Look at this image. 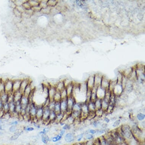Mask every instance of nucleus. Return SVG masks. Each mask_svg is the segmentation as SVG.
Segmentation results:
<instances>
[{
  "label": "nucleus",
  "mask_w": 145,
  "mask_h": 145,
  "mask_svg": "<svg viewBox=\"0 0 145 145\" xmlns=\"http://www.w3.org/2000/svg\"><path fill=\"white\" fill-rule=\"evenodd\" d=\"M119 132L128 145L130 142L132 141L133 139H134L131 128L128 125H124L121 126Z\"/></svg>",
  "instance_id": "f257e3e1"
},
{
  "label": "nucleus",
  "mask_w": 145,
  "mask_h": 145,
  "mask_svg": "<svg viewBox=\"0 0 145 145\" xmlns=\"http://www.w3.org/2000/svg\"><path fill=\"white\" fill-rule=\"evenodd\" d=\"M76 102L75 97L73 96L68 97L67 98V110L66 113L70 114L72 112V109L75 103Z\"/></svg>",
  "instance_id": "f03ea898"
},
{
  "label": "nucleus",
  "mask_w": 145,
  "mask_h": 145,
  "mask_svg": "<svg viewBox=\"0 0 145 145\" xmlns=\"http://www.w3.org/2000/svg\"><path fill=\"white\" fill-rule=\"evenodd\" d=\"M29 109L28 111V114L30 116L31 120H34L35 118L36 115L37 114L38 105L35 102L29 103Z\"/></svg>",
  "instance_id": "7ed1b4c3"
},
{
  "label": "nucleus",
  "mask_w": 145,
  "mask_h": 145,
  "mask_svg": "<svg viewBox=\"0 0 145 145\" xmlns=\"http://www.w3.org/2000/svg\"><path fill=\"white\" fill-rule=\"evenodd\" d=\"M51 110L47 106H43V117H42V121L43 124H50L49 121V116L50 115Z\"/></svg>",
  "instance_id": "20e7f679"
},
{
  "label": "nucleus",
  "mask_w": 145,
  "mask_h": 145,
  "mask_svg": "<svg viewBox=\"0 0 145 145\" xmlns=\"http://www.w3.org/2000/svg\"><path fill=\"white\" fill-rule=\"evenodd\" d=\"M5 92L8 94L13 93V80L8 79L5 82Z\"/></svg>",
  "instance_id": "39448f33"
},
{
  "label": "nucleus",
  "mask_w": 145,
  "mask_h": 145,
  "mask_svg": "<svg viewBox=\"0 0 145 145\" xmlns=\"http://www.w3.org/2000/svg\"><path fill=\"white\" fill-rule=\"evenodd\" d=\"M38 108L37 110V114L36 115L35 118L34 119L38 122L40 121H42L43 113V106L42 105H37Z\"/></svg>",
  "instance_id": "423d86ee"
},
{
  "label": "nucleus",
  "mask_w": 145,
  "mask_h": 145,
  "mask_svg": "<svg viewBox=\"0 0 145 145\" xmlns=\"http://www.w3.org/2000/svg\"><path fill=\"white\" fill-rule=\"evenodd\" d=\"M32 81H31L30 79L28 78L22 79L21 83V84L20 92L23 94V93H24V90L26 88V87H27L28 85L31 83Z\"/></svg>",
  "instance_id": "0eeeda50"
},
{
  "label": "nucleus",
  "mask_w": 145,
  "mask_h": 145,
  "mask_svg": "<svg viewBox=\"0 0 145 145\" xmlns=\"http://www.w3.org/2000/svg\"><path fill=\"white\" fill-rule=\"evenodd\" d=\"M22 79H16L13 80V92H15L20 90Z\"/></svg>",
  "instance_id": "6e6552de"
},
{
  "label": "nucleus",
  "mask_w": 145,
  "mask_h": 145,
  "mask_svg": "<svg viewBox=\"0 0 145 145\" xmlns=\"http://www.w3.org/2000/svg\"><path fill=\"white\" fill-rule=\"evenodd\" d=\"M64 139L65 142L68 143H70L73 142L75 140V136L72 133H68L65 135Z\"/></svg>",
  "instance_id": "1a4fd4ad"
},
{
  "label": "nucleus",
  "mask_w": 145,
  "mask_h": 145,
  "mask_svg": "<svg viewBox=\"0 0 145 145\" xmlns=\"http://www.w3.org/2000/svg\"><path fill=\"white\" fill-rule=\"evenodd\" d=\"M57 92L55 87L50 85L48 90V98L50 100H53L54 97Z\"/></svg>",
  "instance_id": "9d476101"
},
{
  "label": "nucleus",
  "mask_w": 145,
  "mask_h": 145,
  "mask_svg": "<svg viewBox=\"0 0 145 145\" xmlns=\"http://www.w3.org/2000/svg\"><path fill=\"white\" fill-rule=\"evenodd\" d=\"M61 111L62 113H66L67 110V98L66 99H62L60 101Z\"/></svg>",
  "instance_id": "9b49d317"
},
{
  "label": "nucleus",
  "mask_w": 145,
  "mask_h": 145,
  "mask_svg": "<svg viewBox=\"0 0 145 145\" xmlns=\"http://www.w3.org/2000/svg\"><path fill=\"white\" fill-rule=\"evenodd\" d=\"M32 81L28 85L27 87H26V88L25 89L24 92L23 93V95L28 97V96L31 93L33 90L35 88V87H34L32 86Z\"/></svg>",
  "instance_id": "f8f14e48"
},
{
  "label": "nucleus",
  "mask_w": 145,
  "mask_h": 145,
  "mask_svg": "<svg viewBox=\"0 0 145 145\" xmlns=\"http://www.w3.org/2000/svg\"><path fill=\"white\" fill-rule=\"evenodd\" d=\"M20 102L22 108H27L28 104H29L28 97L23 95L21 99Z\"/></svg>",
  "instance_id": "ddd939ff"
},
{
  "label": "nucleus",
  "mask_w": 145,
  "mask_h": 145,
  "mask_svg": "<svg viewBox=\"0 0 145 145\" xmlns=\"http://www.w3.org/2000/svg\"><path fill=\"white\" fill-rule=\"evenodd\" d=\"M40 137L41 142L45 145H47L49 142L51 141V138L48 134H43Z\"/></svg>",
  "instance_id": "4468645a"
},
{
  "label": "nucleus",
  "mask_w": 145,
  "mask_h": 145,
  "mask_svg": "<svg viewBox=\"0 0 145 145\" xmlns=\"http://www.w3.org/2000/svg\"><path fill=\"white\" fill-rule=\"evenodd\" d=\"M57 91L61 92L65 88L63 81H59L57 83L55 86Z\"/></svg>",
  "instance_id": "2eb2a0df"
},
{
  "label": "nucleus",
  "mask_w": 145,
  "mask_h": 145,
  "mask_svg": "<svg viewBox=\"0 0 145 145\" xmlns=\"http://www.w3.org/2000/svg\"><path fill=\"white\" fill-rule=\"evenodd\" d=\"M24 130H21L20 132L16 133L13 134L10 138V140L12 141H15L18 140L19 137L21 135Z\"/></svg>",
  "instance_id": "dca6fc26"
},
{
  "label": "nucleus",
  "mask_w": 145,
  "mask_h": 145,
  "mask_svg": "<svg viewBox=\"0 0 145 145\" xmlns=\"http://www.w3.org/2000/svg\"><path fill=\"white\" fill-rule=\"evenodd\" d=\"M14 102L20 101L22 97L23 94L20 92V90L14 93Z\"/></svg>",
  "instance_id": "f3484780"
},
{
  "label": "nucleus",
  "mask_w": 145,
  "mask_h": 145,
  "mask_svg": "<svg viewBox=\"0 0 145 145\" xmlns=\"http://www.w3.org/2000/svg\"><path fill=\"white\" fill-rule=\"evenodd\" d=\"M8 130L10 133L13 134L19 132L21 130L19 128V127L18 126L12 125L10 126Z\"/></svg>",
  "instance_id": "a211bd4d"
},
{
  "label": "nucleus",
  "mask_w": 145,
  "mask_h": 145,
  "mask_svg": "<svg viewBox=\"0 0 145 145\" xmlns=\"http://www.w3.org/2000/svg\"><path fill=\"white\" fill-rule=\"evenodd\" d=\"M8 94L5 92L0 94V101H1L3 103L8 102Z\"/></svg>",
  "instance_id": "6ab92c4d"
},
{
  "label": "nucleus",
  "mask_w": 145,
  "mask_h": 145,
  "mask_svg": "<svg viewBox=\"0 0 145 145\" xmlns=\"http://www.w3.org/2000/svg\"><path fill=\"white\" fill-rule=\"evenodd\" d=\"M62 136L60 134L58 133L51 138V141L55 143V142L61 141V140L62 138Z\"/></svg>",
  "instance_id": "aec40b11"
},
{
  "label": "nucleus",
  "mask_w": 145,
  "mask_h": 145,
  "mask_svg": "<svg viewBox=\"0 0 145 145\" xmlns=\"http://www.w3.org/2000/svg\"><path fill=\"white\" fill-rule=\"evenodd\" d=\"M56 116H57L56 113L53 110H51L50 115L49 116V121L50 122V124L54 122Z\"/></svg>",
  "instance_id": "412c9836"
},
{
  "label": "nucleus",
  "mask_w": 145,
  "mask_h": 145,
  "mask_svg": "<svg viewBox=\"0 0 145 145\" xmlns=\"http://www.w3.org/2000/svg\"><path fill=\"white\" fill-rule=\"evenodd\" d=\"M53 110L57 114L61 113L60 102H55Z\"/></svg>",
  "instance_id": "4be33fe9"
},
{
  "label": "nucleus",
  "mask_w": 145,
  "mask_h": 145,
  "mask_svg": "<svg viewBox=\"0 0 145 145\" xmlns=\"http://www.w3.org/2000/svg\"><path fill=\"white\" fill-rule=\"evenodd\" d=\"M15 103V112L17 114H20L22 110V105L20 101L16 102Z\"/></svg>",
  "instance_id": "5701e85b"
},
{
  "label": "nucleus",
  "mask_w": 145,
  "mask_h": 145,
  "mask_svg": "<svg viewBox=\"0 0 145 145\" xmlns=\"http://www.w3.org/2000/svg\"><path fill=\"white\" fill-rule=\"evenodd\" d=\"M9 104V112L10 114H12L15 112V103L14 102H11L8 103Z\"/></svg>",
  "instance_id": "b1692460"
},
{
  "label": "nucleus",
  "mask_w": 145,
  "mask_h": 145,
  "mask_svg": "<svg viewBox=\"0 0 145 145\" xmlns=\"http://www.w3.org/2000/svg\"><path fill=\"white\" fill-rule=\"evenodd\" d=\"M50 128L51 127L49 126H46L43 128V130L39 132V136H41V135L45 134H48V133L50 131Z\"/></svg>",
  "instance_id": "393cba45"
},
{
  "label": "nucleus",
  "mask_w": 145,
  "mask_h": 145,
  "mask_svg": "<svg viewBox=\"0 0 145 145\" xmlns=\"http://www.w3.org/2000/svg\"><path fill=\"white\" fill-rule=\"evenodd\" d=\"M102 99H97L95 102L96 110L102 109Z\"/></svg>",
  "instance_id": "a878e982"
},
{
  "label": "nucleus",
  "mask_w": 145,
  "mask_h": 145,
  "mask_svg": "<svg viewBox=\"0 0 145 145\" xmlns=\"http://www.w3.org/2000/svg\"><path fill=\"white\" fill-rule=\"evenodd\" d=\"M61 100V92L59 91H57L54 97L53 100L55 102H60Z\"/></svg>",
  "instance_id": "bb28decb"
},
{
  "label": "nucleus",
  "mask_w": 145,
  "mask_h": 145,
  "mask_svg": "<svg viewBox=\"0 0 145 145\" xmlns=\"http://www.w3.org/2000/svg\"><path fill=\"white\" fill-rule=\"evenodd\" d=\"M51 7L48 6L45 8H41L40 13L43 14H50Z\"/></svg>",
  "instance_id": "cd10ccee"
},
{
  "label": "nucleus",
  "mask_w": 145,
  "mask_h": 145,
  "mask_svg": "<svg viewBox=\"0 0 145 145\" xmlns=\"http://www.w3.org/2000/svg\"><path fill=\"white\" fill-rule=\"evenodd\" d=\"M5 92H6L5 82L1 79L0 80V94H2Z\"/></svg>",
  "instance_id": "c85d7f7f"
},
{
  "label": "nucleus",
  "mask_w": 145,
  "mask_h": 145,
  "mask_svg": "<svg viewBox=\"0 0 145 145\" xmlns=\"http://www.w3.org/2000/svg\"><path fill=\"white\" fill-rule=\"evenodd\" d=\"M2 110H4L5 113L9 112V104L8 102H6L3 103V107H2Z\"/></svg>",
  "instance_id": "c756f323"
},
{
  "label": "nucleus",
  "mask_w": 145,
  "mask_h": 145,
  "mask_svg": "<svg viewBox=\"0 0 145 145\" xmlns=\"http://www.w3.org/2000/svg\"><path fill=\"white\" fill-rule=\"evenodd\" d=\"M28 2L30 4L32 8L34 7L39 6L40 2L38 0H28Z\"/></svg>",
  "instance_id": "7c9ffc66"
},
{
  "label": "nucleus",
  "mask_w": 145,
  "mask_h": 145,
  "mask_svg": "<svg viewBox=\"0 0 145 145\" xmlns=\"http://www.w3.org/2000/svg\"><path fill=\"white\" fill-rule=\"evenodd\" d=\"M57 4V1L56 0H48L47 6L49 7H52L55 6Z\"/></svg>",
  "instance_id": "2f4dec72"
},
{
  "label": "nucleus",
  "mask_w": 145,
  "mask_h": 145,
  "mask_svg": "<svg viewBox=\"0 0 145 145\" xmlns=\"http://www.w3.org/2000/svg\"><path fill=\"white\" fill-rule=\"evenodd\" d=\"M23 130L26 132H30L34 131L35 128L34 127L30 126H27L23 128Z\"/></svg>",
  "instance_id": "473e14b6"
},
{
  "label": "nucleus",
  "mask_w": 145,
  "mask_h": 145,
  "mask_svg": "<svg viewBox=\"0 0 145 145\" xmlns=\"http://www.w3.org/2000/svg\"><path fill=\"white\" fill-rule=\"evenodd\" d=\"M61 97L62 99H66L68 97V95L67 94L65 88L61 92Z\"/></svg>",
  "instance_id": "72a5a7b5"
},
{
  "label": "nucleus",
  "mask_w": 145,
  "mask_h": 145,
  "mask_svg": "<svg viewBox=\"0 0 145 145\" xmlns=\"http://www.w3.org/2000/svg\"><path fill=\"white\" fill-rule=\"evenodd\" d=\"M23 7L24 8L25 10H29L31 9L32 7L30 6V4L28 2V1H26L24 2L22 5Z\"/></svg>",
  "instance_id": "f704fd0d"
},
{
  "label": "nucleus",
  "mask_w": 145,
  "mask_h": 145,
  "mask_svg": "<svg viewBox=\"0 0 145 145\" xmlns=\"http://www.w3.org/2000/svg\"><path fill=\"white\" fill-rule=\"evenodd\" d=\"M48 0H41L40 2L39 6L41 8H45L47 7Z\"/></svg>",
  "instance_id": "c9c22d12"
},
{
  "label": "nucleus",
  "mask_w": 145,
  "mask_h": 145,
  "mask_svg": "<svg viewBox=\"0 0 145 145\" xmlns=\"http://www.w3.org/2000/svg\"><path fill=\"white\" fill-rule=\"evenodd\" d=\"M19 123H20V121L18 120L14 119L9 122V125L10 126H18Z\"/></svg>",
  "instance_id": "e433bc0d"
},
{
  "label": "nucleus",
  "mask_w": 145,
  "mask_h": 145,
  "mask_svg": "<svg viewBox=\"0 0 145 145\" xmlns=\"http://www.w3.org/2000/svg\"><path fill=\"white\" fill-rule=\"evenodd\" d=\"M145 117V115L143 113H139L138 114L137 116V118L139 121H142L144 119Z\"/></svg>",
  "instance_id": "4c0bfd02"
},
{
  "label": "nucleus",
  "mask_w": 145,
  "mask_h": 145,
  "mask_svg": "<svg viewBox=\"0 0 145 145\" xmlns=\"http://www.w3.org/2000/svg\"><path fill=\"white\" fill-rule=\"evenodd\" d=\"M14 13L15 17L17 18H21V13L19 12L16 8H15L14 10Z\"/></svg>",
  "instance_id": "58836bf2"
},
{
  "label": "nucleus",
  "mask_w": 145,
  "mask_h": 145,
  "mask_svg": "<svg viewBox=\"0 0 145 145\" xmlns=\"http://www.w3.org/2000/svg\"><path fill=\"white\" fill-rule=\"evenodd\" d=\"M55 102H54V100L51 101L50 102V103L48 105V107L49 110H54V106H55Z\"/></svg>",
  "instance_id": "ea45409f"
},
{
  "label": "nucleus",
  "mask_w": 145,
  "mask_h": 145,
  "mask_svg": "<svg viewBox=\"0 0 145 145\" xmlns=\"http://www.w3.org/2000/svg\"><path fill=\"white\" fill-rule=\"evenodd\" d=\"M16 8L19 12H20L21 14L22 13L24 12L25 11V9H24V8L23 7V6H20L16 7Z\"/></svg>",
  "instance_id": "a19ab883"
},
{
  "label": "nucleus",
  "mask_w": 145,
  "mask_h": 145,
  "mask_svg": "<svg viewBox=\"0 0 145 145\" xmlns=\"http://www.w3.org/2000/svg\"><path fill=\"white\" fill-rule=\"evenodd\" d=\"M33 125L34 126V127L38 129H39L41 128V126L40 124H38L37 122L33 121Z\"/></svg>",
  "instance_id": "79ce46f5"
},
{
  "label": "nucleus",
  "mask_w": 145,
  "mask_h": 145,
  "mask_svg": "<svg viewBox=\"0 0 145 145\" xmlns=\"http://www.w3.org/2000/svg\"><path fill=\"white\" fill-rule=\"evenodd\" d=\"M70 128V125H69V124H66L65 123V124L62 126V129L65 130V131L67 130H69Z\"/></svg>",
  "instance_id": "37998d69"
},
{
  "label": "nucleus",
  "mask_w": 145,
  "mask_h": 145,
  "mask_svg": "<svg viewBox=\"0 0 145 145\" xmlns=\"http://www.w3.org/2000/svg\"><path fill=\"white\" fill-rule=\"evenodd\" d=\"M120 120H116L115 122H114L113 125H112V126L114 127H117L119 125H120Z\"/></svg>",
  "instance_id": "c03bdc74"
},
{
  "label": "nucleus",
  "mask_w": 145,
  "mask_h": 145,
  "mask_svg": "<svg viewBox=\"0 0 145 145\" xmlns=\"http://www.w3.org/2000/svg\"><path fill=\"white\" fill-rule=\"evenodd\" d=\"M85 138L87 140H92L93 138H94V136H93L92 134H88L87 135Z\"/></svg>",
  "instance_id": "a18cd8bd"
},
{
  "label": "nucleus",
  "mask_w": 145,
  "mask_h": 145,
  "mask_svg": "<svg viewBox=\"0 0 145 145\" xmlns=\"http://www.w3.org/2000/svg\"><path fill=\"white\" fill-rule=\"evenodd\" d=\"M84 136V134H79L78 136H77V141L78 142H80L81 141V140L83 139V137Z\"/></svg>",
  "instance_id": "49530a36"
},
{
  "label": "nucleus",
  "mask_w": 145,
  "mask_h": 145,
  "mask_svg": "<svg viewBox=\"0 0 145 145\" xmlns=\"http://www.w3.org/2000/svg\"><path fill=\"white\" fill-rule=\"evenodd\" d=\"M5 112L2 110H0V118L2 119L3 118V116L4 115Z\"/></svg>",
  "instance_id": "de8ad7c7"
},
{
  "label": "nucleus",
  "mask_w": 145,
  "mask_h": 145,
  "mask_svg": "<svg viewBox=\"0 0 145 145\" xmlns=\"http://www.w3.org/2000/svg\"><path fill=\"white\" fill-rule=\"evenodd\" d=\"M65 132H66V131L63 129H62L61 130H60V132L59 133L61 135L63 136L64 134H65Z\"/></svg>",
  "instance_id": "09e8293b"
},
{
  "label": "nucleus",
  "mask_w": 145,
  "mask_h": 145,
  "mask_svg": "<svg viewBox=\"0 0 145 145\" xmlns=\"http://www.w3.org/2000/svg\"><path fill=\"white\" fill-rule=\"evenodd\" d=\"M89 133L91 134H94L96 133H97V131L95 130H93V129H91V130H89Z\"/></svg>",
  "instance_id": "8fccbe9b"
},
{
  "label": "nucleus",
  "mask_w": 145,
  "mask_h": 145,
  "mask_svg": "<svg viewBox=\"0 0 145 145\" xmlns=\"http://www.w3.org/2000/svg\"><path fill=\"white\" fill-rule=\"evenodd\" d=\"M94 145H100L98 139H97L96 140H95L94 141Z\"/></svg>",
  "instance_id": "3c124183"
},
{
  "label": "nucleus",
  "mask_w": 145,
  "mask_h": 145,
  "mask_svg": "<svg viewBox=\"0 0 145 145\" xmlns=\"http://www.w3.org/2000/svg\"><path fill=\"white\" fill-rule=\"evenodd\" d=\"M105 132H106V131H105V130H100L98 131V133H99V134H101L104 133H105Z\"/></svg>",
  "instance_id": "603ef678"
},
{
  "label": "nucleus",
  "mask_w": 145,
  "mask_h": 145,
  "mask_svg": "<svg viewBox=\"0 0 145 145\" xmlns=\"http://www.w3.org/2000/svg\"><path fill=\"white\" fill-rule=\"evenodd\" d=\"M3 103L1 102V101H0V110L2 109V107H3Z\"/></svg>",
  "instance_id": "864d4df0"
},
{
  "label": "nucleus",
  "mask_w": 145,
  "mask_h": 145,
  "mask_svg": "<svg viewBox=\"0 0 145 145\" xmlns=\"http://www.w3.org/2000/svg\"><path fill=\"white\" fill-rule=\"evenodd\" d=\"M3 130H4V128H3V125L2 124L0 123V130L2 131Z\"/></svg>",
  "instance_id": "5fc2aeb1"
},
{
  "label": "nucleus",
  "mask_w": 145,
  "mask_h": 145,
  "mask_svg": "<svg viewBox=\"0 0 145 145\" xmlns=\"http://www.w3.org/2000/svg\"><path fill=\"white\" fill-rule=\"evenodd\" d=\"M93 125H94V126H95V127H96L98 125V122H97V121H95V122H94Z\"/></svg>",
  "instance_id": "6e6d98bb"
},
{
  "label": "nucleus",
  "mask_w": 145,
  "mask_h": 145,
  "mask_svg": "<svg viewBox=\"0 0 145 145\" xmlns=\"http://www.w3.org/2000/svg\"><path fill=\"white\" fill-rule=\"evenodd\" d=\"M61 141H60L57 142H55L54 143V145H60L61 144Z\"/></svg>",
  "instance_id": "4d7b16f0"
},
{
  "label": "nucleus",
  "mask_w": 145,
  "mask_h": 145,
  "mask_svg": "<svg viewBox=\"0 0 145 145\" xmlns=\"http://www.w3.org/2000/svg\"><path fill=\"white\" fill-rule=\"evenodd\" d=\"M104 120H105V122H107V123H109V122H110V119L107 117L105 118H104Z\"/></svg>",
  "instance_id": "13d9d810"
},
{
  "label": "nucleus",
  "mask_w": 145,
  "mask_h": 145,
  "mask_svg": "<svg viewBox=\"0 0 145 145\" xmlns=\"http://www.w3.org/2000/svg\"><path fill=\"white\" fill-rule=\"evenodd\" d=\"M73 145H84V144L83 143H79L75 144H74Z\"/></svg>",
  "instance_id": "bf43d9fd"
},
{
  "label": "nucleus",
  "mask_w": 145,
  "mask_h": 145,
  "mask_svg": "<svg viewBox=\"0 0 145 145\" xmlns=\"http://www.w3.org/2000/svg\"><path fill=\"white\" fill-rule=\"evenodd\" d=\"M3 134V133L2 131L0 130V136H1Z\"/></svg>",
  "instance_id": "052dcab7"
},
{
  "label": "nucleus",
  "mask_w": 145,
  "mask_h": 145,
  "mask_svg": "<svg viewBox=\"0 0 145 145\" xmlns=\"http://www.w3.org/2000/svg\"><path fill=\"white\" fill-rule=\"evenodd\" d=\"M84 145H85V144H84Z\"/></svg>",
  "instance_id": "680f3d73"
},
{
  "label": "nucleus",
  "mask_w": 145,
  "mask_h": 145,
  "mask_svg": "<svg viewBox=\"0 0 145 145\" xmlns=\"http://www.w3.org/2000/svg\"></svg>",
  "instance_id": "e2e57ef3"
}]
</instances>
